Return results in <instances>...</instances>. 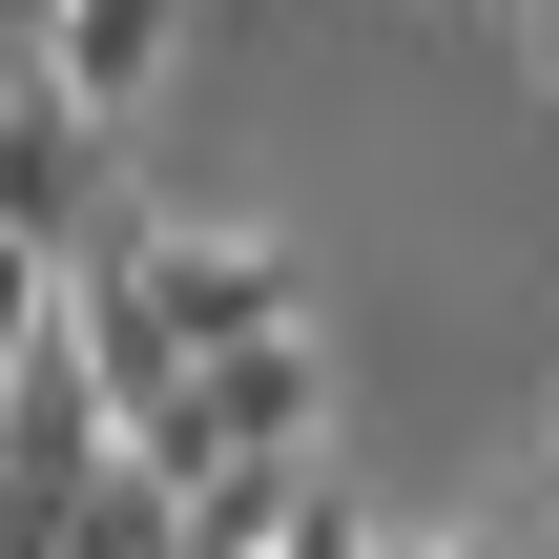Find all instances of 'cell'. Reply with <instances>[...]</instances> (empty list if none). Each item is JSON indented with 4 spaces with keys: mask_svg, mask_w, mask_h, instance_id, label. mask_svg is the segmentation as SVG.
Returning <instances> with one entry per match:
<instances>
[{
    "mask_svg": "<svg viewBox=\"0 0 559 559\" xmlns=\"http://www.w3.org/2000/svg\"><path fill=\"white\" fill-rule=\"evenodd\" d=\"M145 249V311H166V353L207 373V353H270V332H311L290 311V249H249V228H124Z\"/></svg>",
    "mask_w": 559,
    "mask_h": 559,
    "instance_id": "3957f363",
    "label": "cell"
},
{
    "mask_svg": "<svg viewBox=\"0 0 559 559\" xmlns=\"http://www.w3.org/2000/svg\"><path fill=\"white\" fill-rule=\"evenodd\" d=\"M62 559H187V477L104 456V498H83V539H62Z\"/></svg>",
    "mask_w": 559,
    "mask_h": 559,
    "instance_id": "8992f818",
    "label": "cell"
},
{
    "mask_svg": "<svg viewBox=\"0 0 559 559\" xmlns=\"http://www.w3.org/2000/svg\"><path fill=\"white\" fill-rule=\"evenodd\" d=\"M539 559H559V539H539Z\"/></svg>",
    "mask_w": 559,
    "mask_h": 559,
    "instance_id": "7c38bea8",
    "label": "cell"
},
{
    "mask_svg": "<svg viewBox=\"0 0 559 559\" xmlns=\"http://www.w3.org/2000/svg\"><path fill=\"white\" fill-rule=\"evenodd\" d=\"M166 62H187V0H62V41H41V83H62L83 124H145Z\"/></svg>",
    "mask_w": 559,
    "mask_h": 559,
    "instance_id": "277c9868",
    "label": "cell"
},
{
    "mask_svg": "<svg viewBox=\"0 0 559 559\" xmlns=\"http://www.w3.org/2000/svg\"><path fill=\"white\" fill-rule=\"evenodd\" d=\"M270 559H394V539H373V519H353V498L311 477V519H290V539H270Z\"/></svg>",
    "mask_w": 559,
    "mask_h": 559,
    "instance_id": "ba28073f",
    "label": "cell"
},
{
    "mask_svg": "<svg viewBox=\"0 0 559 559\" xmlns=\"http://www.w3.org/2000/svg\"><path fill=\"white\" fill-rule=\"evenodd\" d=\"M394 559H519V539H394Z\"/></svg>",
    "mask_w": 559,
    "mask_h": 559,
    "instance_id": "30bf717a",
    "label": "cell"
},
{
    "mask_svg": "<svg viewBox=\"0 0 559 559\" xmlns=\"http://www.w3.org/2000/svg\"><path fill=\"white\" fill-rule=\"evenodd\" d=\"M104 145H124V124H83L62 83H21V104H0V249H41V270H83V249L124 228V187H104Z\"/></svg>",
    "mask_w": 559,
    "mask_h": 559,
    "instance_id": "7a4b0ae2",
    "label": "cell"
},
{
    "mask_svg": "<svg viewBox=\"0 0 559 559\" xmlns=\"http://www.w3.org/2000/svg\"><path fill=\"white\" fill-rule=\"evenodd\" d=\"M0 41H21V62H41V41H62V0H0Z\"/></svg>",
    "mask_w": 559,
    "mask_h": 559,
    "instance_id": "9c48e42d",
    "label": "cell"
},
{
    "mask_svg": "<svg viewBox=\"0 0 559 559\" xmlns=\"http://www.w3.org/2000/svg\"><path fill=\"white\" fill-rule=\"evenodd\" d=\"M21 83H41V62H21V41H0V104H21Z\"/></svg>",
    "mask_w": 559,
    "mask_h": 559,
    "instance_id": "8fae6325",
    "label": "cell"
},
{
    "mask_svg": "<svg viewBox=\"0 0 559 559\" xmlns=\"http://www.w3.org/2000/svg\"><path fill=\"white\" fill-rule=\"evenodd\" d=\"M41 332H62V270H41V249H0V373H21Z\"/></svg>",
    "mask_w": 559,
    "mask_h": 559,
    "instance_id": "52a82bcc",
    "label": "cell"
},
{
    "mask_svg": "<svg viewBox=\"0 0 559 559\" xmlns=\"http://www.w3.org/2000/svg\"><path fill=\"white\" fill-rule=\"evenodd\" d=\"M311 436H332V353H311V332H270V353H207L124 456H145V477H207V456H311Z\"/></svg>",
    "mask_w": 559,
    "mask_h": 559,
    "instance_id": "6da1fadb",
    "label": "cell"
},
{
    "mask_svg": "<svg viewBox=\"0 0 559 559\" xmlns=\"http://www.w3.org/2000/svg\"><path fill=\"white\" fill-rule=\"evenodd\" d=\"M290 519H311V456H207L187 477V559H270Z\"/></svg>",
    "mask_w": 559,
    "mask_h": 559,
    "instance_id": "5b68a950",
    "label": "cell"
}]
</instances>
